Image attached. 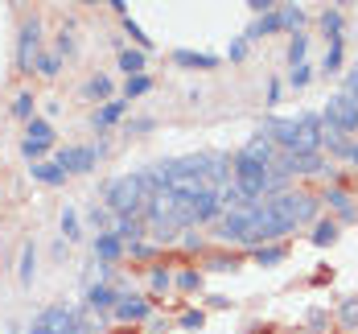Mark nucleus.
<instances>
[{"instance_id":"38","label":"nucleus","mask_w":358,"mask_h":334,"mask_svg":"<svg viewBox=\"0 0 358 334\" xmlns=\"http://www.w3.org/2000/svg\"><path fill=\"white\" fill-rule=\"evenodd\" d=\"M62 235H66V244H71V239H78V211H74V207H66V211H62Z\"/></svg>"},{"instance_id":"5","label":"nucleus","mask_w":358,"mask_h":334,"mask_svg":"<svg viewBox=\"0 0 358 334\" xmlns=\"http://www.w3.org/2000/svg\"><path fill=\"white\" fill-rule=\"evenodd\" d=\"M58 165H62L66 174H91V169L99 165V148H91V145L62 148V153H58Z\"/></svg>"},{"instance_id":"12","label":"nucleus","mask_w":358,"mask_h":334,"mask_svg":"<svg viewBox=\"0 0 358 334\" xmlns=\"http://www.w3.org/2000/svg\"><path fill=\"white\" fill-rule=\"evenodd\" d=\"M325 202L342 215V223H358V207H355V198L342 190V186H329V194H325Z\"/></svg>"},{"instance_id":"33","label":"nucleus","mask_w":358,"mask_h":334,"mask_svg":"<svg viewBox=\"0 0 358 334\" xmlns=\"http://www.w3.org/2000/svg\"><path fill=\"white\" fill-rule=\"evenodd\" d=\"M148 87H152V78H148V74H132V78L124 83V99H128V104H132V99H141Z\"/></svg>"},{"instance_id":"21","label":"nucleus","mask_w":358,"mask_h":334,"mask_svg":"<svg viewBox=\"0 0 358 334\" xmlns=\"http://www.w3.org/2000/svg\"><path fill=\"white\" fill-rule=\"evenodd\" d=\"M115 235H120V239H132V244H136V239L144 235L141 215H120V219H115Z\"/></svg>"},{"instance_id":"17","label":"nucleus","mask_w":358,"mask_h":334,"mask_svg":"<svg viewBox=\"0 0 358 334\" xmlns=\"http://www.w3.org/2000/svg\"><path fill=\"white\" fill-rule=\"evenodd\" d=\"M115 289L111 285H91L87 289V309H95V314H103V309H115Z\"/></svg>"},{"instance_id":"30","label":"nucleus","mask_w":358,"mask_h":334,"mask_svg":"<svg viewBox=\"0 0 358 334\" xmlns=\"http://www.w3.org/2000/svg\"><path fill=\"white\" fill-rule=\"evenodd\" d=\"M338 322H342L346 330H358V297H346V301L338 305Z\"/></svg>"},{"instance_id":"32","label":"nucleus","mask_w":358,"mask_h":334,"mask_svg":"<svg viewBox=\"0 0 358 334\" xmlns=\"http://www.w3.org/2000/svg\"><path fill=\"white\" fill-rule=\"evenodd\" d=\"M120 71H128V78L132 74H144V50H124L120 54Z\"/></svg>"},{"instance_id":"27","label":"nucleus","mask_w":358,"mask_h":334,"mask_svg":"<svg viewBox=\"0 0 358 334\" xmlns=\"http://www.w3.org/2000/svg\"><path fill=\"white\" fill-rule=\"evenodd\" d=\"M342 50H346V37H334V41H329V50H325V62H322L325 74H334L338 67H342Z\"/></svg>"},{"instance_id":"7","label":"nucleus","mask_w":358,"mask_h":334,"mask_svg":"<svg viewBox=\"0 0 358 334\" xmlns=\"http://www.w3.org/2000/svg\"><path fill=\"white\" fill-rule=\"evenodd\" d=\"M255 207H259V202H248V207H239V211H222V215H218V235H222V239H239L251 227V219H255Z\"/></svg>"},{"instance_id":"43","label":"nucleus","mask_w":358,"mask_h":334,"mask_svg":"<svg viewBox=\"0 0 358 334\" xmlns=\"http://www.w3.org/2000/svg\"><path fill=\"white\" fill-rule=\"evenodd\" d=\"M124 29H128V37H132V41H141V46H152V41L144 37V29L136 25V21H132V17H124Z\"/></svg>"},{"instance_id":"40","label":"nucleus","mask_w":358,"mask_h":334,"mask_svg":"<svg viewBox=\"0 0 358 334\" xmlns=\"http://www.w3.org/2000/svg\"><path fill=\"white\" fill-rule=\"evenodd\" d=\"M173 281H178L181 289H202V272H194V268H181Z\"/></svg>"},{"instance_id":"39","label":"nucleus","mask_w":358,"mask_h":334,"mask_svg":"<svg viewBox=\"0 0 358 334\" xmlns=\"http://www.w3.org/2000/svg\"><path fill=\"white\" fill-rule=\"evenodd\" d=\"M309 78H313V67H305V62H301V67H292V71H288V83H292V87H296V91H301V87H309Z\"/></svg>"},{"instance_id":"49","label":"nucleus","mask_w":358,"mask_h":334,"mask_svg":"<svg viewBox=\"0 0 358 334\" xmlns=\"http://www.w3.org/2000/svg\"><path fill=\"white\" fill-rule=\"evenodd\" d=\"M346 95L358 104V71H350V78H346Z\"/></svg>"},{"instance_id":"20","label":"nucleus","mask_w":358,"mask_h":334,"mask_svg":"<svg viewBox=\"0 0 358 334\" xmlns=\"http://www.w3.org/2000/svg\"><path fill=\"white\" fill-rule=\"evenodd\" d=\"M276 13H280V29H292V34H301V25L309 21L301 4H276Z\"/></svg>"},{"instance_id":"36","label":"nucleus","mask_w":358,"mask_h":334,"mask_svg":"<svg viewBox=\"0 0 358 334\" xmlns=\"http://www.w3.org/2000/svg\"><path fill=\"white\" fill-rule=\"evenodd\" d=\"M148 285H152V293H165V289L173 285V272H169V268H152V272H148Z\"/></svg>"},{"instance_id":"2","label":"nucleus","mask_w":358,"mask_h":334,"mask_svg":"<svg viewBox=\"0 0 358 334\" xmlns=\"http://www.w3.org/2000/svg\"><path fill=\"white\" fill-rule=\"evenodd\" d=\"M103 202H108V211L115 215H144V190L136 182V174H124V178H111L103 186Z\"/></svg>"},{"instance_id":"31","label":"nucleus","mask_w":358,"mask_h":334,"mask_svg":"<svg viewBox=\"0 0 358 334\" xmlns=\"http://www.w3.org/2000/svg\"><path fill=\"white\" fill-rule=\"evenodd\" d=\"M305 54H309V37L292 34V41H288V67H301V62H305Z\"/></svg>"},{"instance_id":"23","label":"nucleus","mask_w":358,"mask_h":334,"mask_svg":"<svg viewBox=\"0 0 358 334\" xmlns=\"http://www.w3.org/2000/svg\"><path fill=\"white\" fill-rule=\"evenodd\" d=\"M309 239H313L317 248H329V244L338 239V223H334V219H317V223H313V235H309Z\"/></svg>"},{"instance_id":"45","label":"nucleus","mask_w":358,"mask_h":334,"mask_svg":"<svg viewBox=\"0 0 358 334\" xmlns=\"http://www.w3.org/2000/svg\"><path fill=\"white\" fill-rule=\"evenodd\" d=\"M21 153H25L29 161H41V153H45V145H37V141H29V137H25V141H21Z\"/></svg>"},{"instance_id":"46","label":"nucleus","mask_w":358,"mask_h":334,"mask_svg":"<svg viewBox=\"0 0 358 334\" xmlns=\"http://www.w3.org/2000/svg\"><path fill=\"white\" fill-rule=\"evenodd\" d=\"M62 54H74V37L66 34V29L58 34V58H62Z\"/></svg>"},{"instance_id":"34","label":"nucleus","mask_w":358,"mask_h":334,"mask_svg":"<svg viewBox=\"0 0 358 334\" xmlns=\"http://www.w3.org/2000/svg\"><path fill=\"white\" fill-rule=\"evenodd\" d=\"M280 260H285V248H280V244H272V248H255V264H259V268H276Z\"/></svg>"},{"instance_id":"54","label":"nucleus","mask_w":358,"mask_h":334,"mask_svg":"<svg viewBox=\"0 0 358 334\" xmlns=\"http://www.w3.org/2000/svg\"><path fill=\"white\" fill-rule=\"evenodd\" d=\"M350 161H358V145H350Z\"/></svg>"},{"instance_id":"18","label":"nucleus","mask_w":358,"mask_h":334,"mask_svg":"<svg viewBox=\"0 0 358 334\" xmlns=\"http://www.w3.org/2000/svg\"><path fill=\"white\" fill-rule=\"evenodd\" d=\"M34 178L45 186H62L66 182V169L58 165V161H34Z\"/></svg>"},{"instance_id":"41","label":"nucleus","mask_w":358,"mask_h":334,"mask_svg":"<svg viewBox=\"0 0 358 334\" xmlns=\"http://www.w3.org/2000/svg\"><path fill=\"white\" fill-rule=\"evenodd\" d=\"M227 58H231V62H239V58H248V37H235V41L227 46Z\"/></svg>"},{"instance_id":"14","label":"nucleus","mask_w":358,"mask_h":334,"mask_svg":"<svg viewBox=\"0 0 358 334\" xmlns=\"http://www.w3.org/2000/svg\"><path fill=\"white\" fill-rule=\"evenodd\" d=\"M268 34H280V13H276V8H272V13H259L243 37H248V41H259V37H268Z\"/></svg>"},{"instance_id":"52","label":"nucleus","mask_w":358,"mask_h":334,"mask_svg":"<svg viewBox=\"0 0 358 334\" xmlns=\"http://www.w3.org/2000/svg\"><path fill=\"white\" fill-rule=\"evenodd\" d=\"M309 326H313V330H322V326H325V314H322V309H313V314H309Z\"/></svg>"},{"instance_id":"28","label":"nucleus","mask_w":358,"mask_h":334,"mask_svg":"<svg viewBox=\"0 0 358 334\" xmlns=\"http://www.w3.org/2000/svg\"><path fill=\"white\" fill-rule=\"evenodd\" d=\"M83 91H87V99H111V91H115V87H111L108 74H95V78H91Z\"/></svg>"},{"instance_id":"26","label":"nucleus","mask_w":358,"mask_h":334,"mask_svg":"<svg viewBox=\"0 0 358 334\" xmlns=\"http://www.w3.org/2000/svg\"><path fill=\"white\" fill-rule=\"evenodd\" d=\"M322 145H329V153H338V157H350L346 132H338V128H329V124H325V132H322Z\"/></svg>"},{"instance_id":"25","label":"nucleus","mask_w":358,"mask_h":334,"mask_svg":"<svg viewBox=\"0 0 358 334\" xmlns=\"http://www.w3.org/2000/svg\"><path fill=\"white\" fill-rule=\"evenodd\" d=\"M29 141H37V145H54V124H50V120H41V116H34V120H29Z\"/></svg>"},{"instance_id":"53","label":"nucleus","mask_w":358,"mask_h":334,"mask_svg":"<svg viewBox=\"0 0 358 334\" xmlns=\"http://www.w3.org/2000/svg\"><path fill=\"white\" fill-rule=\"evenodd\" d=\"M111 8H115V13H124V8H128V4H124V0H108Z\"/></svg>"},{"instance_id":"51","label":"nucleus","mask_w":358,"mask_h":334,"mask_svg":"<svg viewBox=\"0 0 358 334\" xmlns=\"http://www.w3.org/2000/svg\"><path fill=\"white\" fill-rule=\"evenodd\" d=\"M148 128H152V120H132L128 124V132H148Z\"/></svg>"},{"instance_id":"24","label":"nucleus","mask_w":358,"mask_h":334,"mask_svg":"<svg viewBox=\"0 0 358 334\" xmlns=\"http://www.w3.org/2000/svg\"><path fill=\"white\" fill-rule=\"evenodd\" d=\"M218 202H222V211H239V207H248V194H243V190H239V186H222V190H218Z\"/></svg>"},{"instance_id":"4","label":"nucleus","mask_w":358,"mask_h":334,"mask_svg":"<svg viewBox=\"0 0 358 334\" xmlns=\"http://www.w3.org/2000/svg\"><path fill=\"white\" fill-rule=\"evenodd\" d=\"M322 124L329 128H338V132H355L358 128V104L342 91V95H329V104L322 111Z\"/></svg>"},{"instance_id":"29","label":"nucleus","mask_w":358,"mask_h":334,"mask_svg":"<svg viewBox=\"0 0 358 334\" xmlns=\"http://www.w3.org/2000/svg\"><path fill=\"white\" fill-rule=\"evenodd\" d=\"M322 29H325V37H329V41H334V37H342V8H338V4L322 13Z\"/></svg>"},{"instance_id":"44","label":"nucleus","mask_w":358,"mask_h":334,"mask_svg":"<svg viewBox=\"0 0 358 334\" xmlns=\"http://www.w3.org/2000/svg\"><path fill=\"white\" fill-rule=\"evenodd\" d=\"M91 223H95V231H108L111 211H108V207H95V211H91Z\"/></svg>"},{"instance_id":"55","label":"nucleus","mask_w":358,"mask_h":334,"mask_svg":"<svg viewBox=\"0 0 358 334\" xmlns=\"http://www.w3.org/2000/svg\"><path fill=\"white\" fill-rule=\"evenodd\" d=\"M78 4H91V0H78Z\"/></svg>"},{"instance_id":"8","label":"nucleus","mask_w":358,"mask_h":334,"mask_svg":"<svg viewBox=\"0 0 358 334\" xmlns=\"http://www.w3.org/2000/svg\"><path fill=\"white\" fill-rule=\"evenodd\" d=\"M37 41H41V25L37 21H25L21 25V37H17V67L29 74L37 62Z\"/></svg>"},{"instance_id":"48","label":"nucleus","mask_w":358,"mask_h":334,"mask_svg":"<svg viewBox=\"0 0 358 334\" xmlns=\"http://www.w3.org/2000/svg\"><path fill=\"white\" fill-rule=\"evenodd\" d=\"M210 268H215V272H231V268H239V264L227 260V256H218V260H210Z\"/></svg>"},{"instance_id":"56","label":"nucleus","mask_w":358,"mask_h":334,"mask_svg":"<svg viewBox=\"0 0 358 334\" xmlns=\"http://www.w3.org/2000/svg\"><path fill=\"white\" fill-rule=\"evenodd\" d=\"M29 334H37V330H29Z\"/></svg>"},{"instance_id":"9","label":"nucleus","mask_w":358,"mask_h":334,"mask_svg":"<svg viewBox=\"0 0 358 334\" xmlns=\"http://www.w3.org/2000/svg\"><path fill=\"white\" fill-rule=\"evenodd\" d=\"M202 178H206L210 190H222V186L231 182V161L218 157V153H202Z\"/></svg>"},{"instance_id":"16","label":"nucleus","mask_w":358,"mask_h":334,"mask_svg":"<svg viewBox=\"0 0 358 334\" xmlns=\"http://www.w3.org/2000/svg\"><path fill=\"white\" fill-rule=\"evenodd\" d=\"M178 67H189V71H215L218 67V54H194V50H178L173 54Z\"/></svg>"},{"instance_id":"22","label":"nucleus","mask_w":358,"mask_h":334,"mask_svg":"<svg viewBox=\"0 0 358 334\" xmlns=\"http://www.w3.org/2000/svg\"><path fill=\"white\" fill-rule=\"evenodd\" d=\"M34 272H37V248L34 244H25V248H21V268H17L21 285H34Z\"/></svg>"},{"instance_id":"1","label":"nucleus","mask_w":358,"mask_h":334,"mask_svg":"<svg viewBox=\"0 0 358 334\" xmlns=\"http://www.w3.org/2000/svg\"><path fill=\"white\" fill-rule=\"evenodd\" d=\"M264 132L285 153H313V148L322 145V116H313V111H301L292 120L272 116V120H264Z\"/></svg>"},{"instance_id":"11","label":"nucleus","mask_w":358,"mask_h":334,"mask_svg":"<svg viewBox=\"0 0 358 334\" xmlns=\"http://www.w3.org/2000/svg\"><path fill=\"white\" fill-rule=\"evenodd\" d=\"M189 211H194V223H215L222 215V202H218V190H202L194 202H189Z\"/></svg>"},{"instance_id":"13","label":"nucleus","mask_w":358,"mask_h":334,"mask_svg":"<svg viewBox=\"0 0 358 334\" xmlns=\"http://www.w3.org/2000/svg\"><path fill=\"white\" fill-rule=\"evenodd\" d=\"M239 153L251 157V161H259V165H272V161H276V141H272L268 132H259V137H255L248 148H239Z\"/></svg>"},{"instance_id":"35","label":"nucleus","mask_w":358,"mask_h":334,"mask_svg":"<svg viewBox=\"0 0 358 334\" xmlns=\"http://www.w3.org/2000/svg\"><path fill=\"white\" fill-rule=\"evenodd\" d=\"M13 116H17V120H34V95H29V91H21V95L13 99Z\"/></svg>"},{"instance_id":"47","label":"nucleus","mask_w":358,"mask_h":334,"mask_svg":"<svg viewBox=\"0 0 358 334\" xmlns=\"http://www.w3.org/2000/svg\"><path fill=\"white\" fill-rule=\"evenodd\" d=\"M248 8L259 17V13H272V8H276V0H248Z\"/></svg>"},{"instance_id":"15","label":"nucleus","mask_w":358,"mask_h":334,"mask_svg":"<svg viewBox=\"0 0 358 334\" xmlns=\"http://www.w3.org/2000/svg\"><path fill=\"white\" fill-rule=\"evenodd\" d=\"M95 256L99 260H120L124 256V239H120L115 231H99V235H95Z\"/></svg>"},{"instance_id":"3","label":"nucleus","mask_w":358,"mask_h":334,"mask_svg":"<svg viewBox=\"0 0 358 334\" xmlns=\"http://www.w3.org/2000/svg\"><path fill=\"white\" fill-rule=\"evenodd\" d=\"M268 174H272V165H259V161H251V157H243V153H235V157H231V178H235V186L248 194V202L264 198Z\"/></svg>"},{"instance_id":"10","label":"nucleus","mask_w":358,"mask_h":334,"mask_svg":"<svg viewBox=\"0 0 358 334\" xmlns=\"http://www.w3.org/2000/svg\"><path fill=\"white\" fill-rule=\"evenodd\" d=\"M152 314V301H144V297H115V318L120 322H144Z\"/></svg>"},{"instance_id":"19","label":"nucleus","mask_w":358,"mask_h":334,"mask_svg":"<svg viewBox=\"0 0 358 334\" xmlns=\"http://www.w3.org/2000/svg\"><path fill=\"white\" fill-rule=\"evenodd\" d=\"M124 111H128V99H111V104H103V108L91 116V124H95V128H108V124H115Z\"/></svg>"},{"instance_id":"6","label":"nucleus","mask_w":358,"mask_h":334,"mask_svg":"<svg viewBox=\"0 0 358 334\" xmlns=\"http://www.w3.org/2000/svg\"><path fill=\"white\" fill-rule=\"evenodd\" d=\"M71 322H74V309H66V305H50V309H41V314L34 318L29 330H37V334H66L71 330Z\"/></svg>"},{"instance_id":"42","label":"nucleus","mask_w":358,"mask_h":334,"mask_svg":"<svg viewBox=\"0 0 358 334\" xmlns=\"http://www.w3.org/2000/svg\"><path fill=\"white\" fill-rule=\"evenodd\" d=\"M202 322H206V314H202V309H185V314H181V326H185V330H198Z\"/></svg>"},{"instance_id":"37","label":"nucleus","mask_w":358,"mask_h":334,"mask_svg":"<svg viewBox=\"0 0 358 334\" xmlns=\"http://www.w3.org/2000/svg\"><path fill=\"white\" fill-rule=\"evenodd\" d=\"M34 67H37V74H45V78H54V74L62 71V58H58V54H41V58H37Z\"/></svg>"},{"instance_id":"50","label":"nucleus","mask_w":358,"mask_h":334,"mask_svg":"<svg viewBox=\"0 0 358 334\" xmlns=\"http://www.w3.org/2000/svg\"><path fill=\"white\" fill-rule=\"evenodd\" d=\"M132 256H136V260H144V256H152V248H148V244H141V239H136V244H132Z\"/></svg>"}]
</instances>
